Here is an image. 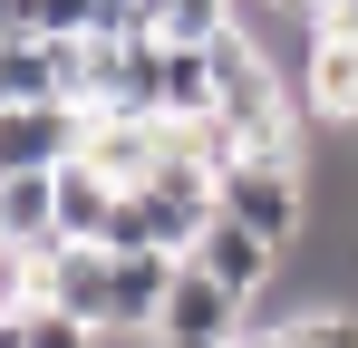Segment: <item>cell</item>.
I'll use <instances>...</instances> for the list:
<instances>
[{
    "mask_svg": "<svg viewBox=\"0 0 358 348\" xmlns=\"http://www.w3.org/2000/svg\"><path fill=\"white\" fill-rule=\"evenodd\" d=\"M242 329H252V300H242L233 281H213V271L184 261L175 300H165V319H155V339H165V348H233Z\"/></svg>",
    "mask_w": 358,
    "mask_h": 348,
    "instance_id": "cell-1",
    "label": "cell"
},
{
    "mask_svg": "<svg viewBox=\"0 0 358 348\" xmlns=\"http://www.w3.org/2000/svg\"><path fill=\"white\" fill-rule=\"evenodd\" d=\"M0 155H10V174H59V165H78V155H87V107H68V97H49V107H10Z\"/></svg>",
    "mask_w": 358,
    "mask_h": 348,
    "instance_id": "cell-2",
    "label": "cell"
},
{
    "mask_svg": "<svg viewBox=\"0 0 358 348\" xmlns=\"http://www.w3.org/2000/svg\"><path fill=\"white\" fill-rule=\"evenodd\" d=\"M184 261H194V271H213V281H233L242 300H262V290H271V271H281V242H271V232H252L242 213H213V223H203V242H194Z\"/></svg>",
    "mask_w": 358,
    "mask_h": 348,
    "instance_id": "cell-3",
    "label": "cell"
},
{
    "mask_svg": "<svg viewBox=\"0 0 358 348\" xmlns=\"http://www.w3.org/2000/svg\"><path fill=\"white\" fill-rule=\"evenodd\" d=\"M49 300L78 310L87 329H107V319H117V252H107V242H59V252H49Z\"/></svg>",
    "mask_w": 358,
    "mask_h": 348,
    "instance_id": "cell-4",
    "label": "cell"
},
{
    "mask_svg": "<svg viewBox=\"0 0 358 348\" xmlns=\"http://www.w3.org/2000/svg\"><path fill=\"white\" fill-rule=\"evenodd\" d=\"M300 107L320 116V126H358V39H339V29L310 39V58H300Z\"/></svg>",
    "mask_w": 358,
    "mask_h": 348,
    "instance_id": "cell-5",
    "label": "cell"
},
{
    "mask_svg": "<svg viewBox=\"0 0 358 348\" xmlns=\"http://www.w3.org/2000/svg\"><path fill=\"white\" fill-rule=\"evenodd\" d=\"M117 203H126V184L107 165H59V242H107V223H117Z\"/></svg>",
    "mask_w": 358,
    "mask_h": 348,
    "instance_id": "cell-6",
    "label": "cell"
},
{
    "mask_svg": "<svg viewBox=\"0 0 358 348\" xmlns=\"http://www.w3.org/2000/svg\"><path fill=\"white\" fill-rule=\"evenodd\" d=\"M0 87H10V107H49V97H68V39H49V29H10Z\"/></svg>",
    "mask_w": 358,
    "mask_h": 348,
    "instance_id": "cell-7",
    "label": "cell"
},
{
    "mask_svg": "<svg viewBox=\"0 0 358 348\" xmlns=\"http://www.w3.org/2000/svg\"><path fill=\"white\" fill-rule=\"evenodd\" d=\"M0 242H59V174H0Z\"/></svg>",
    "mask_w": 358,
    "mask_h": 348,
    "instance_id": "cell-8",
    "label": "cell"
},
{
    "mask_svg": "<svg viewBox=\"0 0 358 348\" xmlns=\"http://www.w3.org/2000/svg\"><path fill=\"white\" fill-rule=\"evenodd\" d=\"M0 329H10V348H107V329H87V319L59 310V300H39V310L0 319Z\"/></svg>",
    "mask_w": 358,
    "mask_h": 348,
    "instance_id": "cell-9",
    "label": "cell"
},
{
    "mask_svg": "<svg viewBox=\"0 0 358 348\" xmlns=\"http://www.w3.org/2000/svg\"><path fill=\"white\" fill-rule=\"evenodd\" d=\"M233 348H242V339H233Z\"/></svg>",
    "mask_w": 358,
    "mask_h": 348,
    "instance_id": "cell-10",
    "label": "cell"
}]
</instances>
